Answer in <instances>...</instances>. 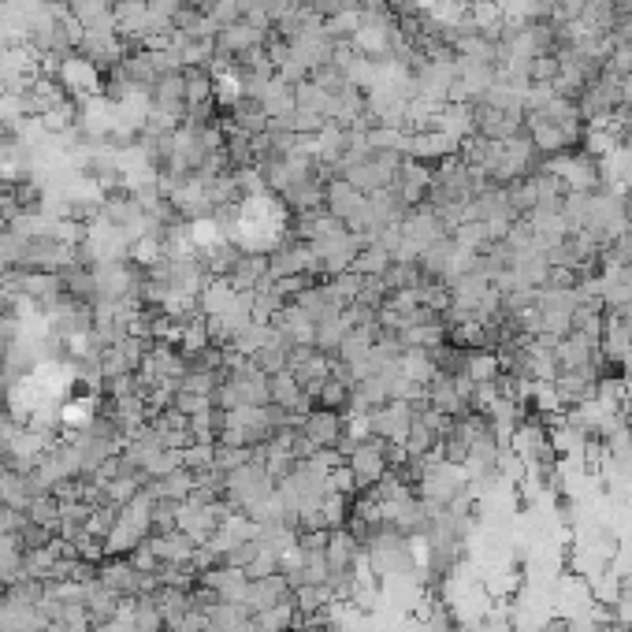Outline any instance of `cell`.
Masks as SVG:
<instances>
[{"label": "cell", "mask_w": 632, "mask_h": 632, "mask_svg": "<svg viewBox=\"0 0 632 632\" xmlns=\"http://www.w3.org/2000/svg\"><path fill=\"white\" fill-rule=\"evenodd\" d=\"M205 15H209L212 23H216V30H224V27H235V23H242L246 4H242V0H209V4H205Z\"/></svg>", "instance_id": "obj_21"}, {"label": "cell", "mask_w": 632, "mask_h": 632, "mask_svg": "<svg viewBox=\"0 0 632 632\" xmlns=\"http://www.w3.org/2000/svg\"><path fill=\"white\" fill-rule=\"evenodd\" d=\"M372 439L383 443H406L409 428H413V402H383L369 413Z\"/></svg>", "instance_id": "obj_5"}, {"label": "cell", "mask_w": 632, "mask_h": 632, "mask_svg": "<svg viewBox=\"0 0 632 632\" xmlns=\"http://www.w3.org/2000/svg\"><path fill=\"white\" fill-rule=\"evenodd\" d=\"M302 432L313 439L316 450H324V447L339 450V443H343V435H346V413H335V409L313 406L302 417Z\"/></svg>", "instance_id": "obj_8"}, {"label": "cell", "mask_w": 632, "mask_h": 632, "mask_svg": "<svg viewBox=\"0 0 632 632\" xmlns=\"http://www.w3.org/2000/svg\"><path fill=\"white\" fill-rule=\"evenodd\" d=\"M558 56H536L532 60V86H554V79H558Z\"/></svg>", "instance_id": "obj_24"}, {"label": "cell", "mask_w": 632, "mask_h": 632, "mask_svg": "<svg viewBox=\"0 0 632 632\" xmlns=\"http://www.w3.org/2000/svg\"><path fill=\"white\" fill-rule=\"evenodd\" d=\"M186 75V108L216 105V86H212L209 67H183Z\"/></svg>", "instance_id": "obj_16"}, {"label": "cell", "mask_w": 632, "mask_h": 632, "mask_svg": "<svg viewBox=\"0 0 632 632\" xmlns=\"http://www.w3.org/2000/svg\"><path fill=\"white\" fill-rule=\"evenodd\" d=\"M432 131H443L447 138H454L458 145H465L476 134L473 105H469V101H447V105H439L435 108V116H432Z\"/></svg>", "instance_id": "obj_10"}, {"label": "cell", "mask_w": 632, "mask_h": 632, "mask_svg": "<svg viewBox=\"0 0 632 632\" xmlns=\"http://www.w3.org/2000/svg\"><path fill=\"white\" fill-rule=\"evenodd\" d=\"M290 584H287V573H276V577H261V580H250V592H246V606H250L253 614H264V610H272L279 603H290Z\"/></svg>", "instance_id": "obj_14"}, {"label": "cell", "mask_w": 632, "mask_h": 632, "mask_svg": "<svg viewBox=\"0 0 632 632\" xmlns=\"http://www.w3.org/2000/svg\"><path fill=\"white\" fill-rule=\"evenodd\" d=\"M145 97H149V108L168 112V116H175L179 123H183V116H186V75H183V67H179V71H168V75H160V79L153 82V90L145 93Z\"/></svg>", "instance_id": "obj_9"}, {"label": "cell", "mask_w": 632, "mask_h": 632, "mask_svg": "<svg viewBox=\"0 0 632 632\" xmlns=\"http://www.w3.org/2000/svg\"><path fill=\"white\" fill-rule=\"evenodd\" d=\"M309 82H313V86H320V90L328 93V97H339V93H346L350 86H354V82L346 79V67L335 64V60H331V64H324V67H316L313 75H309Z\"/></svg>", "instance_id": "obj_19"}, {"label": "cell", "mask_w": 632, "mask_h": 632, "mask_svg": "<svg viewBox=\"0 0 632 632\" xmlns=\"http://www.w3.org/2000/svg\"><path fill=\"white\" fill-rule=\"evenodd\" d=\"M424 402L443 413V417H465L469 413V398L461 395V383L458 376H447V372H435L432 380L424 383Z\"/></svg>", "instance_id": "obj_7"}, {"label": "cell", "mask_w": 632, "mask_h": 632, "mask_svg": "<svg viewBox=\"0 0 632 632\" xmlns=\"http://www.w3.org/2000/svg\"><path fill=\"white\" fill-rule=\"evenodd\" d=\"M309 268H313V250H309V242H305L302 235H294V231H287V235L268 250V272H272V279L313 276Z\"/></svg>", "instance_id": "obj_1"}, {"label": "cell", "mask_w": 632, "mask_h": 632, "mask_svg": "<svg viewBox=\"0 0 632 632\" xmlns=\"http://www.w3.org/2000/svg\"><path fill=\"white\" fill-rule=\"evenodd\" d=\"M391 261H395V257H391V253L383 250L380 242H369L365 250L357 253L354 272H357V276H383V272L391 268Z\"/></svg>", "instance_id": "obj_20"}, {"label": "cell", "mask_w": 632, "mask_h": 632, "mask_svg": "<svg viewBox=\"0 0 632 632\" xmlns=\"http://www.w3.org/2000/svg\"><path fill=\"white\" fill-rule=\"evenodd\" d=\"M350 335V324H346V316H328V320H320L316 324V335H313V346L320 350V354H328L331 361H339V346H343V339Z\"/></svg>", "instance_id": "obj_15"}, {"label": "cell", "mask_w": 632, "mask_h": 632, "mask_svg": "<svg viewBox=\"0 0 632 632\" xmlns=\"http://www.w3.org/2000/svg\"><path fill=\"white\" fill-rule=\"evenodd\" d=\"M621 209H625V224L632 227V190H621Z\"/></svg>", "instance_id": "obj_25"}, {"label": "cell", "mask_w": 632, "mask_h": 632, "mask_svg": "<svg viewBox=\"0 0 632 632\" xmlns=\"http://www.w3.org/2000/svg\"><path fill=\"white\" fill-rule=\"evenodd\" d=\"M324 209L346 224V231H361V220H365V209H369V194H361L346 179H331L328 190H324Z\"/></svg>", "instance_id": "obj_4"}, {"label": "cell", "mask_w": 632, "mask_h": 632, "mask_svg": "<svg viewBox=\"0 0 632 632\" xmlns=\"http://www.w3.org/2000/svg\"><path fill=\"white\" fill-rule=\"evenodd\" d=\"M346 465H350V476H354V488L372 491L383 476L391 473V465H387V443H383V439H365L361 447H354L346 454Z\"/></svg>", "instance_id": "obj_2"}, {"label": "cell", "mask_w": 632, "mask_h": 632, "mask_svg": "<svg viewBox=\"0 0 632 632\" xmlns=\"http://www.w3.org/2000/svg\"><path fill=\"white\" fill-rule=\"evenodd\" d=\"M502 372V361L495 350H488V346H480V350H469V365H465V376L480 387V383H495Z\"/></svg>", "instance_id": "obj_17"}, {"label": "cell", "mask_w": 632, "mask_h": 632, "mask_svg": "<svg viewBox=\"0 0 632 632\" xmlns=\"http://www.w3.org/2000/svg\"><path fill=\"white\" fill-rule=\"evenodd\" d=\"M350 398H354V380H350V372L335 361L331 376L316 387L313 402L316 406H324V409H335V413H350Z\"/></svg>", "instance_id": "obj_13"}, {"label": "cell", "mask_w": 632, "mask_h": 632, "mask_svg": "<svg viewBox=\"0 0 632 632\" xmlns=\"http://www.w3.org/2000/svg\"><path fill=\"white\" fill-rule=\"evenodd\" d=\"M224 279L238 290V294H250V290L264 287V283L272 279V272H268V253L242 250V253H238L235 268H231Z\"/></svg>", "instance_id": "obj_11"}, {"label": "cell", "mask_w": 632, "mask_h": 632, "mask_svg": "<svg viewBox=\"0 0 632 632\" xmlns=\"http://www.w3.org/2000/svg\"><path fill=\"white\" fill-rule=\"evenodd\" d=\"M268 324H272V331H276L279 339L290 343V346L313 343V335H316V324L302 313V309H298V305H283V309H279Z\"/></svg>", "instance_id": "obj_12"}, {"label": "cell", "mask_w": 632, "mask_h": 632, "mask_svg": "<svg viewBox=\"0 0 632 632\" xmlns=\"http://www.w3.org/2000/svg\"><path fill=\"white\" fill-rule=\"evenodd\" d=\"M428 186H432V168L421 164V160L406 157L402 168L395 172V183L387 186V190H391L406 209H417V205H424V198H428Z\"/></svg>", "instance_id": "obj_6"}, {"label": "cell", "mask_w": 632, "mask_h": 632, "mask_svg": "<svg viewBox=\"0 0 632 632\" xmlns=\"http://www.w3.org/2000/svg\"><path fill=\"white\" fill-rule=\"evenodd\" d=\"M603 75H614V79H632V45H610V53L603 60Z\"/></svg>", "instance_id": "obj_22"}, {"label": "cell", "mask_w": 632, "mask_h": 632, "mask_svg": "<svg viewBox=\"0 0 632 632\" xmlns=\"http://www.w3.org/2000/svg\"><path fill=\"white\" fill-rule=\"evenodd\" d=\"M287 357H290V343H283L279 335H272V339H268L261 350H253L250 361H253V369H261L264 376H272V372L287 369Z\"/></svg>", "instance_id": "obj_18"}, {"label": "cell", "mask_w": 632, "mask_h": 632, "mask_svg": "<svg viewBox=\"0 0 632 632\" xmlns=\"http://www.w3.org/2000/svg\"><path fill=\"white\" fill-rule=\"evenodd\" d=\"M324 30H328L335 41H354V34L361 30V12H357V8H346V12H339L335 19H328Z\"/></svg>", "instance_id": "obj_23"}, {"label": "cell", "mask_w": 632, "mask_h": 632, "mask_svg": "<svg viewBox=\"0 0 632 632\" xmlns=\"http://www.w3.org/2000/svg\"><path fill=\"white\" fill-rule=\"evenodd\" d=\"M465 261H469V253L461 250L454 238H435L432 246H424L421 257H417L424 279H435V283H450L465 268Z\"/></svg>", "instance_id": "obj_3"}]
</instances>
